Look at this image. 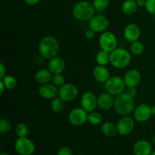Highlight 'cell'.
<instances>
[{"instance_id": "6da1fadb", "label": "cell", "mask_w": 155, "mask_h": 155, "mask_svg": "<svg viewBox=\"0 0 155 155\" xmlns=\"http://www.w3.org/2000/svg\"><path fill=\"white\" fill-rule=\"evenodd\" d=\"M59 42L53 36H45L39 44V52L45 59H51L58 55L59 52Z\"/></svg>"}, {"instance_id": "7a4b0ae2", "label": "cell", "mask_w": 155, "mask_h": 155, "mask_svg": "<svg viewBox=\"0 0 155 155\" xmlns=\"http://www.w3.org/2000/svg\"><path fill=\"white\" fill-rule=\"evenodd\" d=\"M114 107L117 113L121 116L130 115L136 107L134 98L129 95L127 92H123L116 95Z\"/></svg>"}, {"instance_id": "3957f363", "label": "cell", "mask_w": 155, "mask_h": 155, "mask_svg": "<svg viewBox=\"0 0 155 155\" xmlns=\"http://www.w3.org/2000/svg\"><path fill=\"white\" fill-rule=\"evenodd\" d=\"M95 8L89 1H80L76 3L72 9L73 16L79 21H89L95 15Z\"/></svg>"}, {"instance_id": "277c9868", "label": "cell", "mask_w": 155, "mask_h": 155, "mask_svg": "<svg viewBox=\"0 0 155 155\" xmlns=\"http://www.w3.org/2000/svg\"><path fill=\"white\" fill-rule=\"evenodd\" d=\"M132 56L124 48H117L110 52V64L117 69H124L130 65Z\"/></svg>"}, {"instance_id": "5b68a950", "label": "cell", "mask_w": 155, "mask_h": 155, "mask_svg": "<svg viewBox=\"0 0 155 155\" xmlns=\"http://www.w3.org/2000/svg\"><path fill=\"white\" fill-rule=\"evenodd\" d=\"M127 87L124 83V78L119 76L110 77L104 83V89L107 92L113 95H118L124 92V89Z\"/></svg>"}, {"instance_id": "8992f818", "label": "cell", "mask_w": 155, "mask_h": 155, "mask_svg": "<svg viewBox=\"0 0 155 155\" xmlns=\"http://www.w3.org/2000/svg\"><path fill=\"white\" fill-rule=\"evenodd\" d=\"M98 44L101 50L111 52L117 48V38L114 33L106 30L101 33L98 39Z\"/></svg>"}, {"instance_id": "52a82bcc", "label": "cell", "mask_w": 155, "mask_h": 155, "mask_svg": "<svg viewBox=\"0 0 155 155\" xmlns=\"http://www.w3.org/2000/svg\"><path fill=\"white\" fill-rule=\"evenodd\" d=\"M15 149L20 155H32L36 147L33 141L27 137H18L15 142Z\"/></svg>"}, {"instance_id": "ba28073f", "label": "cell", "mask_w": 155, "mask_h": 155, "mask_svg": "<svg viewBox=\"0 0 155 155\" xmlns=\"http://www.w3.org/2000/svg\"><path fill=\"white\" fill-rule=\"evenodd\" d=\"M79 95V89L74 84L67 83L59 88L58 97L64 102H71L74 101Z\"/></svg>"}, {"instance_id": "9c48e42d", "label": "cell", "mask_w": 155, "mask_h": 155, "mask_svg": "<svg viewBox=\"0 0 155 155\" xmlns=\"http://www.w3.org/2000/svg\"><path fill=\"white\" fill-rule=\"evenodd\" d=\"M88 114L89 112L86 111L82 107H75L72 109L69 113L68 119L73 126L81 127L87 122Z\"/></svg>"}, {"instance_id": "30bf717a", "label": "cell", "mask_w": 155, "mask_h": 155, "mask_svg": "<svg viewBox=\"0 0 155 155\" xmlns=\"http://www.w3.org/2000/svg\"><path fill=\"white\" fill-rule=\"evenodd\" d=\"M118 134L121 136H128L135 128V119L130 115L122 116V117L117 123Z\"/></svg>"}, {"instance_id": "8fae6325", "label": "cell", "mask_w": 155, "mask_h": 155, "mask_svg": "<svg viewBox=\"0 0 155 155\" xmlns=\"http://www.w3.org/2000/svg\"><path fill=\"white\" fill-rule=\"evenodd\" d=\"M109 20L107 17L101 15H94L89 21V28L93 30L95 33H103L109 27Z\"/></svg>"}, {"instance_id": "7c38bea8", "label": "cell", "mask_w": 155, "mask_h": 155, "mask_svg": "<svg viewBox=\"0 0 155 155\" xmlns=\"http://www.w3.org/2000/svg\"><path fill=\"white\" fill-rule=\"evenodd\" d=\"M152 115L151 107L147 104H141L136 106L133 110V117L135 120L139 123L148 121Z\"/></svg>"}, {"instance_id": "4fadbf2b", "label": "cell", "mask_w": 155, "mask_h": 155, "mask_svg": "<svg viewBox=\"0 0 155 155\" xmlns=\"http://www.w3.org/2000/svg\"><path fill=\"white\" fill-rule=\"evenodd\" d=\"M80 105L87 112L93 111L98 106V98L93 92H84L80 98Z\"/></svg>"}, {"instance_id": "5bb4252c", "label": "cell", "mask_w": 155, "mask_h": 155, "mask_svg": "<svg viewBox=\"0 0 155 155\" xmlns=\"http://www.w3.org/2000/svg\"><path fill=\"white\" fill-rule=\"evenodd\" d=\"M124 36L126 40L130 43L139 40L141 36V29L139 26L134 23L127 24L124 30Z\"/></svg>"}, {"instance_id": "9a60e30c", "label": "cell", "mask_w": 155, "mask_h": 155, "mask_svg": "<svg viewBox=\"0 0 155 155\" xmlns=\"http://www.w3.org/2000/svg\"><path fill=\"white\" fill-rule=\"evenodd\" d=\"M59 88H58L53 83H45L40 85L39 88V94L42 98L48 100H52L53 98L58 96Z\"/></svg>"}, {"instance_id": "2e32d148", "label": "cell", "mask_w": 155, "mask_h": 155, "mask_svg": "<svg viewBox=\"0 0 155 155\" xmlns=\"http://www.w3.org/2000/svg\"><path fill=\"white\" fill-rule=\"evenodd\" d=\"M142 75L139 70L130 69L124 77V80L127 87H136L140 83Z\"/></svg>"}, {"instance_id": "e0dca14e", "label": "cell", "mask_w": 155, "mask_h": 155, "mask_svg": "<svg viewBox=\"0 0 155 155\" xmlns=\"http://www.w3.org/2000/svg\"><path fill=\"white\" fill-rule=\"evenodd\" d=\"M66 67L65 61L59 56H55L49 59L48 63V69L51 71L52 74H62Z\"/></svg>"}, {"instance_id": "ac0fdd59", "label": "cell", "mask_w": 155, "mask_h": 155, "mask_svg": "<svg viewBox=\"0 0 155 155\" xmlns=\"http://www.w3.org/2000/svg\"><path fill=\"white\" fill-rule=\"evenodd\" d=\"M114 98L113 95L105 92L101 93L98 97V107L104 110H107L114 107Z\"/></svg>"}, {"instance_id": "d6986e66", "label": "cell", "mask_w": 155, "mask_h": 155, "mask_svg": "<svg viewBox=\"0 0 155 155\" xmlns=\"http://www.w3.org/2000/svg\"><path fill=\"white\" fill-rule=\"evenodd\" d=\"M152 151L151 144L146 140L138 141L133 146L135 155H151Z\"/></svg>"}, {"instance_id": "ffe728a7", "label": "cell", "mask_w": 155, "mask_h": 155, "mask_svg": "<svg viewBox=\"0 0 155 155\" xmlns=\"http://www.w3.org/2000/svg\"><path fill=\"white\" fill-rule=\"evenodd\" d=\"M93 77L98 83H104L110 77V71L106 66L97 65L93 69Z\"/></svg>"}, {"instance_id": "44dd1931", "label": "cell", "mask_w": 155, "mask_h": 155, "mask_svg": "<svg viewBox=\"0 0 155 155\" xmlns=\"http://www.w3.org/2000/svg\"><path fill=\"white\" fill-rule=\"evenodd\" d=\"M52 77L53 74H51L49 70L42 68V69L36 71V73L35 74V80L39 85H42L49 83L52 79Z\"/></svg>"}, {"instance_id": "7402d4cb", "label": "cell", "mask_w": 155, "mask_h": 155, "mask_svg": "<svg viewBox=\"0 0 155 155\" xmlns=\"http://www.w3.org/2000/svg\"><path fill=\"white\" fill-rule=\"evenodd\" d=\"M101 131L104 136L108 137H113L118 133L117 125L110 121H106L101 124Z\"/></svg>"}, {"instance_id": "603a6c76", "label": "cell", "mask_w": 155, "mask_h": 155, "mask_svg": "<svg viewBox=\"0 0 155 155\" xmlns=\"http://www.w3.org/2000/svg\"><path fill=\"white\" fill-rule=\"evenodd\" d=\"M138 5L136 0H126L122 5V11L125 15H132L136 12Z\"/></svg>"}, {"instance_id": "cb8c5ba5", "label": "cell", "mask_w": 155, "mask_h": 155, "mask_svg": "<svg viewBox=\"0 0 155 155\" xmlns=\"http://www.w3.org/2000/svg\"><path fill=\"white\" fill-rule=\"evenodd\" d=\"M96 63L98 65L101 66H107L110 61V52L101 50L98 51L96 55Z\"/></svg>"}, {"instance_id": "d4e9b609", "label": "cell", "mask_w": 155, "mask_h": 155, "mask_svg": "<svg viewBox=\"0 0 155 155\" xmlns=\"http://www.w3.org/2000/svg\"><path fill=\"white\" fill-rule=\"evenodd\" d=\"M102 115L100 113H98V112L93 110V111L89 112V114H88L87 122L89 123L91 125H100V124H102Z\"/></svg>"}, {"instance_id": "484cf974", "label": "cell", "mask_w": 155, "mask_h": 155, "mask_svg": "<svg viewBox=\"0 0 155 155\" xmlns=\"http://www.w3.org/2000/svg\"><path fill=\"white\" fill-rule=\"evenodd\" d=\"M50 107L54 113H60L64 108V101L60 97H56L51 100Z\"/></svg>"}, {"instance_id": "4316f807", "label": "cell", "mask_w": 155, "mask_h": 155, "mask_svg": "<svg viewBox=\"0 0 155 155\" xmlns=\"http://www.w3.org/2000/svg\"><path fill=\"white\" fill-rule=\"evenodd\" d=\"M145 51V45L139 40L132 42L130 45V51L134 55H141Z\"/></svg>"}, {"instance_id": "83f0119b", "label": "cell", "mask_w": 155, "mask_h": 155, "mask_svg": "<svg viewBox=\"0 0 155 155\" xmlns=\"http://www.w3.org/2000/svg\"><path fill=\"white\" fill-rule=\"evenodd\" d=\"M1 80H2V82L4 83L6 89H8V90H12V89H15L17 84H18L16 79L13 76L7 75V74L2 79H1Z\"/></svg>"}, {"instance_id": "f1b7e54d", "label": "cell", "mask_w": 155, "mask_h": 155, "mask_svg": "<svg viewBox=\"0 0 155 155\" xmlns=\"http://www.w3.org/2000/svg\"><path fill=\"white\" fill-rule=\"evenodd\" d=\"M16 136L18 137H27L29 133V128L24 123H20L16 125L15 129Z\"/></svg>"}, {"instance_id": "f546056e", "label": "cell", "mask_w": 155, "mask_h": 155, "mask_svg": "<svg viewBox=\"0 0 155 155\" xmlns=\"http://www.w3.org/2000/svg\"><path fill=\"white\" fill-rule=\"evenodd\" d=\"M93 5L95 10L101 12L107 8L110 5V0H93Z\"/></svg>"}, {"instance_id": "4dcf8cb0", "label": "cell", "mask_w": 155, "mask_h": 155, "mask_svg": "<svg viewBox=\"0 0 155 155\" xmlns=\"http://www.w3.org/2000/svg\"><path fill=\"white\" fill-rule=\"evenodd\" d=\"M12 129V124L10 121L5 118H2L0 120V133L5 134L10 132Z\"/></svg>"}, {"instance_id": "1f68e13d", "label": "cell", "mask_w": 155, "mask_h": 155, "mask_svg": "<svg viewBox=\"0 0 155 155\" xmlns=\"http://www.w3.org/2000/svg\"><path fill=\"white\" fill-rule=\"evenodd\" d=\"M51 81L54 85H55L58 88L61 87L65 83V78L62 74H53L52 79Z\"/></svg>"}, {"instance_id": "d6a6232c", "label": "cell", "mask_w": 155, "mask_h": 155, "mask_svg": "<svg viewBox=\"0 0 155 155\" xmlns=\"http://www.w3.org/2000/svg\"><path fill=\"white\" fill-rule=\"evenodd\" d=\"M145 8L148 13L155 15V0H147Z\"/></svg>"}, {"instance_id": "836d02e7", "label": "cell", "mask_w": 155, "mask_h": 155, "mask_svg": "<svg viewBox=\"0 0 155 155\" xmlns=\"http://www.w3.org/2000/svg\"><path fill=\"white\" fill-rule=\"evenodd\" d=\"M57 155H73V151L69 147L64 146L58 151Z\"/></svg>"}, {"instance_id": "e575fe53", "label": "cell", "mask_w": 155, "mask_h": 155, "mask_svg": "<svg viewBox=\"0 0 155 155\" xmlns=\"http://www.w3.org/2000/svg\"><path fill=\"white\" fill-rule=\"evenodd\" d=\"M95 33H95L93 30L89 28L88 30H86V32H85V36H86V39H92L95 36Z\"/></svg>"}, {"instance_id": "d590c367", "label": "cell", "mask_w": 155, "mask_h": 155, "mask_svg": "<svg viewBox=\"0 0 155 155\" xmlns=\"http://www.w3.org/2000/svg\"><path fill=\"white\" fill-rule=\"evenodd\" d=\"M126 92L131 97L135 98L137 95V89H136V87H127Z\"/></svg>"}, {"instance_id": "8d00e7d4", "label": "cell", "mask_w": 155, "mask_h": 155, "mask_svg": "<svg viewBox=\"0 0 155 155\" xmlns=\"http://www.w3.org/2000/svg\"><path fill=\"white\" fill-rule=\"evenodd\" d=\"M6 75V68L2 62L0 63V80Z\"/></svg>"}, {"instance_id": "74e56055", "label": "cell", "mask_w": 155, "mask_h": 155, "mask_svg": "<svg viewBox=\"0 0 155 155\" xmlns=\"http://www.w3.org/2000/svg\"><path fill=\"white\" fill-rule=\"evenodd\" d=\"M24 2L26 3L27 5L30 6H33V5H37L38 3L39 2L40 0H24Z\"/></svg>"}, {"instance_id": "f35d334b", "label": "cell", "mask_w": 155, "mask_h": 155, "mask_svg": "<svg viewBox=\"0 0 155 155\" xmlns=\"http://www.w3.org/2000/svg\"><path fill=\"white\" fill-rule=\"evenodd\" d=\"M136 4H137L138 7H145V5H146L147 0H136Z\"/></svg>"}, {"instance_id": "ab89813d", "label": "cell", "mask_w": 155, "mask_h": 155, "mask_svg": "<svg viewBox=\"0 0 155 155\" xmlns=\"http://www.w3.org/2000/svg\"><path fill=\"white\" fill-rule=\"evenodd\" d=\"M5 90H6V87L5 86L4 83L2 82V80H0V94L2 95Z\"/></svg>"}, {"instance_id": "60d3db41", "label": "cell", "mask_w": 155, "mask_h": 155, "mask_svg": "<svg viewBox=\"0 0 155 155\" xmlns=\"http://www.w3.org/2000/svg\"><path fill=\"white\" fill-rule=\"evenodd\" d=\"M151 112H152V115L155 116V104L151 106Z\"/></svg>"}, {"instance_id": "b9f144b4", "label": "cell", "mask_w": 155, "mask_h": 155, "mask_svg": "<svg viewBox=\"0 0 155 155\" xmlns=\"http://www.w3.org/2000/svg\"><path fill=\"white\" fill-rule=\"evenodd\" d=\"M0 155H9V154H7V153L2 152V153H0Z\"/></svg>"}, {"instance_id": "7bdbcfd3", "label": "cell", "mask_w": 155, "mask_h": 155, "mask_svg": "<svg viewBox=\"0 0 155 155\" xmlns=\"http://www.w3.org/2000/svg\"><path fill=\"white\" fill-rule=\"evenodd\" d=\"M151 155H155V151H152V152H151Z\"/></svg>"}, {"instance_id": "ee69618b", "label": "cell", "mask_w": 155, "mask_h": 155, "mask_svg": "<svg viewBox=\"0 0 155 155\" xmlns=\"http://www.w3.org/2000/svg\"><path fill=\"white\" fill-rule=\"evenodd\" d=\"M153 142H154V144L155 145V136L154 138H153Z\"/></svg>"}, {"instance_id": "f6af8a7d", "label": "cell", "mask_w": 155, "mask_h": 155, "mask_svg": "<svg viewBox=\"0 0 155 155\" xmlns=\"http://www.w3.org/2000/svg\"><path fill=\"white\" fill-rule=\"evenodd\" d=\"M87 1H93V0H87Z\"/></svg>"}, {"instance_id": "bcb514c9", "label": "cell", "mask_w": 155, "mask_h": 155, "mask_svg": "<svg viewBox=\"0 0 155 155\" xmlns=\"http://www.w3.org/2000/svg\"><path fill=\"white\" fill-rule=\"evenodd\" d=\"M77 155H82V154H77Z\"/></svg>"}, {"instance_id": "7dc6e473", "label": "cell", "mask_w": 155, "mask_h": 155, "mask_svg": "<svg viewBox=\"0 0 155 155\" xmlns=\"http://www.w3.org/2000/svg\"><path fill=\"white\" fill-rule=\"evenodd\" d=\"M154 18H155V15H154Z\"/></svg>"}, {"instance_id": "c3c4849f", "label": "cell", "mask_w": 155, "mask_h": 155, "mask_svg": "<svg viewBox=\"0 0 155 155\" xmlns=\"http://www.w3.org/2000/svg\"><path fill=\"white\" fill-rule=\"evenodd\" d=\"M49 155H52V154H49Z\"/></svg>"}]
</instances>
